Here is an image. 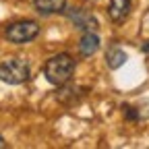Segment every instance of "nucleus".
Segmentation results:
<instances>
[{"label": "nucleus", "instance_id": "obj_11", "mask_svg": "<svg viewBox=\"0 0 149 149\" xmlns=\"http://www.w3.org/2000/svg\"><path fill=\"white\" fill-rule=\"evenodd\" d=\"M2 147H6V141H4L2 137H0V149H2Z\"/></svg>", "mask_w": 149, "mask_h": 149}, {"label": "nucleus", "instance_id": "obj_10", "mask_svg": "<svg viewBox=\"0 0 149 149\" xmlns=\"http://www.w3.org/2000/svg\"><path fill=\"white\" fill-rule=\"evenodd\" d=\"M141 50H143V52H149V40L143 44V48H141Z\"/></svg>", "mask_w": 149, "mask_h": 149}, {"label": "nucleus", "instance_id": "obj_9", "mask_svg": "<svg viewBox=\"0 0 149 149\" xmlns=\"http://www.w3.org/2000/svg\"><path fill=\"white\" fill-rule=\"evenodd\" d=\"M106 62H108V66H110L112 70L120 68V66L126 62V52L120 50V48H110V50L106 52Z\"/></svg>", "mask_w": 149, "mask_h": 149}, {"label": "nucleus", "instance_id": "obj_4", "mask_svg": "<svg viewBox=\"0 0 149 149\" xmlns=\"http://www.w3.org/2000/svg\"><path fill=\"white\" fill-rule=\"evenodd\" d=\"M68 19L72 21V25L81 29V31H95L97 29V19L93 17L89 10H83V8H70L68 13Z\"/></svg>", "mask_w": 149, "mask_h": 149}, {"label": "nucleus", "instance_id": "obj_6", "mask_svg": "<svg viewBox=\"0 0 149 149\" xmlns=\"http://www.w3.org/2000/svg\"><path fill=\"white\" fill-rule=\"evenodd\" d=\"M31 2L40 15H58L66 8V0H31Z\"/></svg>", "mask_w": 149, "mask_h": 149}, {"label": "nucleus", "instance_id": "obj_3", "mask_svg": "<svg viewBox=\"0 0 149 149\" xmlns=\"http://www.w3.org/2000/svg\"><path fill=\"white\" fill-rule=\"evenodd\" d=\"M40 35V25L35 21H17V23H10L6 29H4V37L13 44H27V42H33L35 37Z\"/></svg>", "mask_w": 149, "mask_h": 149}, {"label": "nucleus", "instance_id": "obj_8", "mask_svg": "<svg viewBox=\"0 0 149 149\" xmlns=\"http://www.w3.org/2000/svg\"><path fill=\"white\" fill-rule=\"evenodd\" d=\"M122 110H124V116L128 120H147L149 118V102H141V104H135V106L124 104Z\"/></svg>", "mask_w": 149, "mask_h": 149}, {"label": "nucleus", "instance_id": "obj_5", "mask_svg": "<svg viewBox=\"0 0 149 149\" xmlns=\"http://www.w3.org/2000/svg\"><path fill=\"white\" fill-rule=\"evenodd\" d=\"M130 2L133 0H110V6H108V15L114 23H122L124 19L130 13Z\"/></svg>", "mask_w": 149, "mask_h": 149}, {"label": "nucleus", "instance_id": "obj_1", "mask_svg": "<svg viewBox=\"0 0 149 149\" xmlns=\"http://www.w3.org/2000/svg\"><path fill=\"white\" fill-rule=\"evenodd\" d=\"M72 72H74V60L66 52H60V54L52 56V58L44 64V77L56 87L66 85L70 81V77H72Z\"/></svg>", "mask_w": 149, "mask_h": 149}, {"label": "nucleus", "instance_id": "obj_7", "mask_svg": "<svg viewBox=\"0 0 149 149\" xmlns=\"http://www.w3.org/2000/svg\"><path fill=\"white\" fill-rule=\"evenodd\" d=\"M100 50V37H97V33L95 31H85L83 33V37H81V42H79V52H81V56H93Z\"/></svg>", "mask_w": 149, "mask_h": 149}, {"label": "nucleus", "instance_id": "obj_2", "mask_svg": "<svg viewBox=\"0 0 149 149\" xmlns=\"http://www.w3.org/2000/svg\"><path fill=\"white\" fill-rule=\"evenodd\" d=\"M31 68L25 58H8L0 64V81L6 85H21L29 81Z\"/></svg>", "mask_w": 149, "mask_h": 149}]
</instances>
